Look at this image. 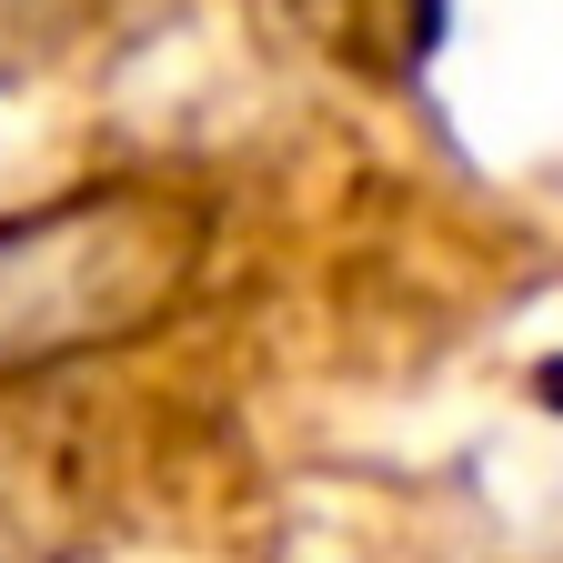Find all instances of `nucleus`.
I'll use <instances>...</instances> for the list:
<instances>
[{"label": "nucleus", "mask_w": 563, "mask_h": 563, "mask_svg": "<svg viewBox=\"0 0 563 563\" xmlns=\"http://www.w3.org/2000/svg\"><path fill=\"white\" fill-rule=\"evenodd\" d=\"M172 262H181L172 211L162 201H121V191L60 201V211H41V222L0 232V363L131 332L121 312L162 302Z\"/></svg>", "instance_id": "obj_1"}]
</instances>
